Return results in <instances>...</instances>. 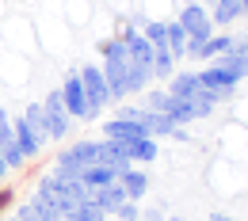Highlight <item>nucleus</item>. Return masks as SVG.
Segmentation results:
<instances>
[{
    "instance_id": "10",
    "label": "nucleus",
    "mask_w": 248,
    "mask_h": 221,
    "mask_svg": "<svg viewBox=\"0 0 248 221\" xmlns=\"http://www.w3.org/2000/svg\"><path fill=\"white\" fill-rule=\"evenodd\" d=\"M99 164L115 168L119 176H123L126 168H134L130 157H126V149H123V141H115V137H103V141H99Z\"/></svg>"
},
{
    "instance_id": "6",
    "label": "nucleus",
    "mask_w": 248,
    "mask_h": 221,
    "mask_svg": "<svg viewBox=\"0 0 248 221\" xmlns=\"http://www.w3.org/2000/svg\"><path fill=\"white\" fill-rule=\"evenodd\" d=\"M42 111H46V137H50V141H62V137H69L73 118H69V111H65V103H62V88L46 92V99H42Z\"/></svg>"
},
{
    "instance_id": "1",
    "label": "nucleus",
    "mask_w": 248,
    "mask_h": 221,
    "mask_svg": "<svg viewBox=\"0 0 248 221\" xmlns=\"http://www.w3.org/2000/svg\"><path fill=\"white\" fill-rule=\"evenodd\" d=\"M99 69H103V76H107V88H111V99L119 103L130 95V61H126V42L119 34H111V38H99Z\"/></svg>"
},
{
    "instance_id": "21",
    "label": "nucleus",
    "mask_w": 248,
    "mask_h": 221,
    "mask_svg": "<svg viewBox=\"0 0 248 221\" xmlns=\"http://www.w3.org/2000/svg\"><path fill=\"white\" fill-rule=\"evenodd\" d=\"M12 198H16V191H12V187H0V218L8 214V206H12Z\"/></svg>"
},
{
    "instance_id": "17",
    "label": "nucleus",
    "mask_w": 248,
    "mask_h": 221,
    "mask_svg": "<svg viewBox=\"0 0 248 221\" xmlns=\"http://www.w3.org/2000/svg\"><path fill=\"white\" fill-rule=\"evenodd\" d=\"M176 69H180V61L172 58V50H168V46H160V50H156V58H153V80H168Z\"/></svg>"
},
{
    "instance_id": "27",
    "label": "nucleus",
    "mask_w": 248,
    "mask_h": 221,
    "mask_svg": "<svg viewBox=\"0 0 248 221\" xmlns=\"http://www.w3.org/2000/svg\"><path fill=\"white\" fill-rule=\"evenodd\" d=\"M164 221H184V218H164Z\"/></svg>"
},
{
    "instance_id": "30",
    "label": "nucleus",
    "mask_w": 248,
    "mask_h": 221,
    "mask_svg": "<svg viewBox=\"0 0 248 221\" xmlns=\"http://www.w3.org/2000/svg\"><path fill=\"white\" fill-rule=\"evenodd\" d=\"M0 157H4V153H0Z\"/></svg>"
},
{
    "instance_id": "16",
    "label": "nucleus",
    "mask_w": 248,
    "mask_h": 221,
    "mask_svg": "<svg viewBox=\"0 0 248 221\" xmlns=\"http://www.w3.org/2000/svg\"><path fill=\"white\" fill-rule=\"evenodd\" d=\"M164 34H168V50H172V58H176V61L187 58V31L180 27V19H168V23H164Z\"/></svg>"
},
{
    "instance_id": "19",
    "label": "nucleus",
    "mask_w": 248,
    "mask_h": 221,
    "mask_svg": "<svg viewBox=\"0 0 248 221\" xmlns=\"http://www.w3.org/2000/svg\"><path fill=\"white\" fill-rule=\"evenodd\" d=\"M23 118H27L31 126H38L42 133H46V111H42V103H27V111H23Z\"/></svg>"
},
{
    "instance_id": "15",
    "label": "nucleus",
    "mask_w": 248,
    "mask_h": 221,
    "mask_svg": "<svg viewBox=\"0 0 248 221\" xmlns=\"http://www.w3.org/2000/svg\"><path fill=\"white\" fill-rule=\"evenodd\" d=\"M77 179H80L88 191H99V187H107V183H115V179H119V172H115V168H107V164H88Z\"/></svg>"
},
{
    "instance_id": "31",
    "label": "nucleus",
    "mask_w": 248,
    "mask_h": 221,
    "mask_svg": "<svg viewBox=\"0 0 248 221\" xmlns=\"http://www.w3.org/2000/svg\"><path fill=\"white\" fill-rule=\"evenodd\" d=\"M245 4H248V0H245Z\"/></svg>"
},
{
    "instance_id": "2",
    "label": "nucleus",
    "mask_w": 248,
    "mask_h": 221,
    "mask_svg": "<svg viewBox=\"0 0 248 221\" xmlns=\"http://www.w3.org/2000/svg\"><path fill=\"white\" fill-rule=\"evenodd\" d=\"M77 76H80V84H84V95H88V122L103 115V107L107 103H115L111 99V88H107V76H103V69L92 61H84L77 69Z\"/></svg>"
},
{
    "instance_id": "9",
    "label": "nucleus",
    "mask_w": 248,
    "mask_h": 221,
    "mask_svg": "<svg viewBox=\"0 0 248 221\" xmlns=\"http://www.w3.org/2000/svg\"><path fill=\"white\" fill-rule=\"evenodd\" d=\"M119 183H123V191H126L130 202H141V198L149 194V172L134 164V168H126L123 176H119Z\"/></svg>"
},
{
    "instance_id": "25",
    "label": "nucleus",
    "mask_w": 248,
    "mask_h": 221,
    "mask_svg": "<svg viewBox=\"0 0 248 221\" xmlns=\"http://www.w3.org/2000/svg\"><path fill=\"white\" fill-rule=\"evenodd\" d=\"M4 176H8V164H4V157H0V183H4Z\"/></svg>"
},
{
    "instance_id": "11",
    "label": "nucleus",
    "mask_w": 248,
    "mask_h": 221,
    "mask_svg": "<svg viewBox=\"0 0 248 221\" xmlns=\"http://www.w3.org/2000/svg\"><path fill=\"white\" fill-rule=\"evenodd\" d=\"M126 157L130 164H153L160 157V149H156V137H134V141H123Z\"/></svg>"
},
{
    "instance_id": "22",
    "label": "nucleus",
    "mask_w": 248,
    "mask_h": 221,
    "mask_svg": "<svg viewBox=\"0 0 248 221\" xmlns=\"http://www.w3.org/2000/svg\"><path fill=\"white\" fill-rule=\"evenodd\" d=\"M138 221H164V214H160V210H153V214H141Z\"/></svg>"
},
{
    "instance_id": "5",
    "label": "nucleus",
    "mask_w": 248,
    "mask_h": 221,
    "mask_svg": "<svg viewBox=\"0 0 248 221\" xmlns=\"http://www.w3.org/2000/svg\"><path fill=\"white\" fill-rule=\"evenodd\" d=\"M88 164H99V141H77V145L62 149L50 172H58V176H69V179H77V176H80V172H84Z\"/></svg>"
},
{
    "instance_id": "7",
    "label": "nucleus",
    "mask_w": 248,
    "mask_h": 221,
    "mask_svg": "<svg viewBox=\"0 0 248 221\" xmlns=\"http://www.w3.org/2000/svg\"><path fill=\"white\" fill-rule=\"evenodd\" d=\"M58 88H62V103H65V111H69V118H88V95H84V84H80L77 69L65 73V80Z\"/></svg>"
},
{
    "instance_id": "20",
    "label": "nucleus",
    "mask_w": 248,
    "mask_h": 221,
    "mask_svg": "<svg viewBox=\"0 0 248 221\" xmlns=\"http://www.w3.org/2000/svg\"><path fill=\"white\" fill-rule=\"evenodd\" d=\"M115 218H119V221H138V218H141V206H138V202H130V198H126L123 206H119V210H115Z\"/></svg>"
},
{
    "instance_id": "12",
    "label": "nucleus",
    "mask_w": 248,
    "mask_h": 221,
    "mask_svg": "<svg viewBox=\"0 0 248 221\" xmlns=\"http://www.w3.org/2000/svg\"><path fill=\"white\" fill-rule=\"evenodd\" d=\"M245 15H248V4H245V0H217V4H214V12H210L214 27H229V23L245 19Z\"/></svg>"
},
{
    "instance_id": "18",
    "label": "nucleus",
    "mask_w": 248,
    "mask_h": 221,
    "mask_svg": "<svg viewBox=\"0 0 248 221\" xmlns=\"http://www.w3.org/2000/svg\"><path fill=\"white\" fill-rule=\"evenodd\" d=\"M65 221H107V214H103L95 202H77L73 214H65Z\"/></svg>"
},
{
    "instance_id": "29",
    "label": "nucleus",
    "mask_w": 248,
    "mask_h": 221,
    "mask_svg": "<svg viewBox=\"0 0 248 221\" xmlns=\"http://www.w3.org/2000/svg\"><path fill=\"white\" fill-rule=\"evenodd\" d=\"M206 4H217V0H206Z\"/></svg>"
},
{
    "instance_id": "14",
    "label": "nucleus",
    "mask_w": 248,
    "mask_h": 221,
    "mask_svg": "<svg viewBox=\"0 0 248 221\" xmlns=\"http://www.w3.org/2000/svg\"><path fill=\"white\" fill-rule=\"evenodd\" d=\"M92 202L103 210V214H115L119 206L126 202V191H123V183L115 179V183H107V187H99V191H92Z\"/></svg>"
},
{
    "instance_id": "8",
    "label": "nucleus",
    "mask_w": 248,
    "mask_h": 221,
    "mask_svg": "<svg viewBox=\"0 0 248 221\" xmlns=\"http://www.w3.org/2000/svg\"><path fill=\"white\" fill-rule=\"evenodd\" d=\"M12 130H16V145H19V153H23L27 160H34L42 149H46V141H50V137H46L38 126H31L23 115H19V118H12Z\"/></svg>"
},
{
    "instance_id": "28",
    "label": "nucleus",
    "mask_w": 248,
    "mask_h": 221,
    "mask_svg": "<svg viewBox=\"0 0 248 221\" xmlns=\"http://www.w3.org/2000/svg\"><path fill=\"white\" fill-rule=\"evenodd\" d=\"M245 34H248V15H245Z\"/></svg>"
},
{
    "instance_id": "23",
    "label": "nucleus",
    "mask_w": 248,
    "mask_h": 221,
    "mask_svg": "<svg viewBox=\"0 0 248 221\" xmlns=\"http://www.w3.org/2000/svg\"><path fill=\"white\" fill-rule=\"evenodd\" d=\"M210 221H237V218H229V214H210Z\"/></svg>"
},
{
    "instance_id": "13",
    "label": "nucleus",
    "mask_w": 248,
    "mask_h": 221,
    "mask_svg": "<svg viewBox=\"0 0 248 221\" xmlns=\"http://www.w3.org/2000/svg\"><path fill=\"white\" fill-rule=\"evenodd\" d=\"M214 65H221V69H225L237 84H241V80H248V54H245V50H237V42H233V50H225L221 58H214Z\"/></svg>"
},
{
    "instance_id": "26",
    "label": "nucleus",
    "mask_w": 248,
    "mask_h": 221,
    "mask_svg": "<svg viewBox=\"0 0 248 221\" xmlns=\"http://www.w3.org/2000/svg\"><path fill=\"white\" fill-rule=\"evenodd\" d=\"M0 221H19V218H16V214H8V218H0Z\"/></svg>"
},
{
    "instance_id": "24",
    "label": "nucleus",
    "mask_w": 248,
    "mask_h": 221,
    "mask_svg": "<svg viewBox=\"0 0 248 221\" xmlns=\"http://www.w3.org/2000/svg\"><path fill=\"white\" fill-rule=\"evenodd\" d=\"M237 50H245V54H248V34H245V38H237Z\"/></svg>"
},
{
    "instance_id": "4",
    "label": "nucleus",
    "mask_w": 248,
    "mask_h": 221,
    "mask_svg": "<svg viewBox=\"0 0 248 221\" xmlns=\"http://www.w3.org/2000/svg\"><path fill=\"white\" fill-rule=\"evenodd\" d=\"M176 19H180V27L187 31V46H199V42H206V38L217 31L214 19H210V8H206L202 0H187Z\"/></svg>"
},
{
    "instance_id": "3",
    "label": "nucleus",
    "mask_w": 248,
    "mask_h": 221,
    "mask_svg": "<svg viewBox=\"0 0 248 221\" xmlns=\"http://www.w3.org/2000/svg\"><path fill=\"white\" fill-rule=\"evenodd\" d=\"M168 95H176V99H191V103H202V107H210V111L217 107L214 92L202 88V80H199V69H176V73L168 76Z\"/></svg>"
}]
</instances>
